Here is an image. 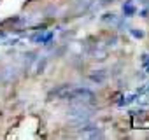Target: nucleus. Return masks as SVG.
Listing matches in <instances>:
<instances>
[{"label": "nucleus", "instance_id": "f257e3e1", "mask_svg": "<svg viewBox=\"0 0 149 140\" xmlns=\"http://www.w3.org/2000/svg\"><path fill=\"white\" fill-rule=\"evenodd\" d=\"M91 81L100 84V82H104V81H105V74H104V72H100V74H91Z\"/></svg>", "mask_w": 149, "mask_h": 140}, {"label": "nucleus", "instance_id": "f03ea898", "mask_svg": "<svg viewBox=\"0 0 149 140\" xmlns=\"http://www.w3.org/2000/svg\"><path fill=\"white\" fill-rule=\"evenodd\" d=\"M123 11H125V14H126V16H130V14H133V12H135V7L128 2L126 6H123Z\"/></svg>", "mask_w": 149, "mask_h": 140}, {"label": "nucleus", "instance_id": "7ed1b4c3", "mask_svg": "<svg viewBox=\"0 0 149 140\" xmlns=\"http://www.w3.org/2000/svg\"><path fill=\"white\" fill-rule=\"evenodd\" d=\"M53 39V33H47V35H42V37H35L33 40L35 42H49Z\"/></svg>", "mask_w": 149, "mask_h": 140}]
</instances>
